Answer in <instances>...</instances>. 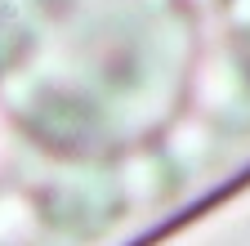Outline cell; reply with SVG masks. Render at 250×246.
Masks as SVG:
<instances>
[{
  "instance_id": "cell-1",
  "label": "cell",
  "mask_w": 250,
  "mask_h": 246,
  "mask_svg": "<svg viewBox=\"0 0 250 246\" xmlns=\"http://www.w3.org/2000/svg\"><path fill=\"white\" fill-rule=\"evenodd\" d=\"M0 85L67 152L130 148L156 130L183 72L174 0H5Z\"/></svg>"
}]
</instances>
